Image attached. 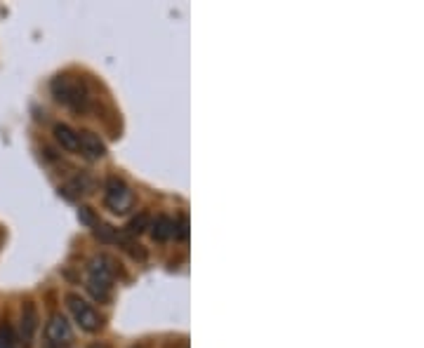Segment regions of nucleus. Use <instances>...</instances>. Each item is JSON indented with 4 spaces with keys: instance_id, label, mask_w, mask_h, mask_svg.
Segmentation results:
<instances>
[{
    "instance_id": "39448f33",
    "label": "nucleus",
    "mask_w": 424,
    "mask_h": 348,
    "mask_svg": "<svg viewBox=\"0 0 424 348\" xmlns=\"http://www.w3.org/2000/svg\"><path fill=\"white\" fill-rule=\"evenodd\" d=\"M45 342L52 348H64L73 342V330L71 322L62 313H55L45 325Z\"/></svg>"
},
{
    "instance_id": "9d476101",
    "label": "nucleus",
    "mask_w": 424,
    "mask_h": 348,
    "mask_svg": "<svg viewBox=\"0 0 424 348\" xmlns=\"http://www.w3.org/2000/svg\"><path fill=\"white\" fill-rule=\"evenodd\" d=\"M149 224H151V217L146 212H140L137 217H133L130 219V224H128V231L133 233V235H140V233H144L146 228H149Z\"/></svg>"
},
{
    "instance_id": "f8f14e48",
    "label": "nucleus",
    "mask_w": 424,
    "mask_h": 348,
    "mask_svg": "<svg viewBox=\"0 0 424 348\" xmlns=\"http://www.w3.org/2000/svg\"><path fill=\"white\" fill-rule=\"evenodd\" d=\"M174 238L186 242L189 240V219L186 217H179V224H174Z\"/></svg>"
},
{
    "instance_id": "ddd939ff",
    "label": "nucleus",
    "mask_w": 424,
    "mask_h": 348,
    "mask_svg": "<svg viewBox=\"0 0 424 348\" xmlns=\"http://www.w3.org/2000/svg\"><path fill=\"white\" fill-rule=\"evenodd\" d=\"M94 235L101 240V242H113V240H118V235H116V231L111 226H97V231H94Z\"/></svg>"
},
{
    "instance_id": "7ed1b4c3",
    "label": "nucleus",
    "mask_w": 424,
    "mask_h": 348,
    "mask_svg": "<svg viewBox=\"0 0 424 348\" xmlns=\"http://www.w3.org/2000/svg\"><path fill=\"white\" fill-rule=\"evenodd\" d=\"M104 205L113 214H125L133 210L135 196L123 179H118V176H108L104 184Z\"/></svg>"
},
{
    "instance_id": "f03ea898",
    "label": "nucleus",
    "mask_w": 424,
    "mask_h": 348,
    "mask_svg": "<svg viewBox=\"0 0 424 348\" xmlns=\"http://www.w3.org/2000/svg\"><path fill=\"white\" fill-rule=\"evenodd\" d=\"M50 90H52V97L57 101L73 108V111H85L87 101H90V94H87L85 83L76 76H69V73L57 76L52 80V85H50Z\"/></svg>"
},
{
    "instance_id": "423d86ee",
    "label": "nucleus",
    "mask_w": 424,
    "mask_h": 348,
    "mask_svg": "<svg viewBox=\"0 0 424 348\" xmlns=\"http://www.w3.org/2000/svg\"><path fill=\"white\" fill-rule=\"evenodd\" d=\"M78 151L83 153V158L90 160V162L101 160L108 153L106 144L101 142V137L94 135V132H80L78 135Z\"/></svg>"
},
{
    "instance_id": "6e6552de",
    "label": "nucleus",
    "mask_w": 424,
    "mask_h": 348,
    "mask_svg": "<svg viewBox=\"0 0 424 348\" xmlns=\"http://www.w3.org/2000/svg\"><path fill=\"white\" fill-rule=\"evenodd\" d=\"M151 238L153 240H158V242H165V240H170L172 238V233H174V221L170 217H165V214H158L156 219H151Z\"/></svg>"
},
{
    "instance_id": "9b49d317",
    "label": "nucleus",
    "mask_w": 424,
    "mask_h": 348,
    "mask_svg": "<svg viewBox=\"0 0 424 348\" xmlns=\"http://www.w3.org/2000/svg\"><path fill=\"white\" fill-rule=\"evenodd\" d=\"M0 348H21L19 337H14L12 327H0Z\"/></svg>"
},
{
    "instance_id": "0eeeda50",
    "label": "nucleus",
    "mask_w": 424,
    "mask_h": 348,
    "mask_svg": "<svg viewBox=\"0 0 424 348\" xmlns=\"http://www.w3.org/2000/svg\"><path fill=\"white\" fill-rule=\"evenodd\" d=\"M35 330H38V310L31 301H26L21 306V318H19V342L21 346H31Z\"/></svg>"
},
{
    "instance_id": "dca6fc26",
    "label": "nucleus",
    "mask_w": 424,
    "mask_h": 348,
    "mask_svg": "<svg viewBox=\"0 0 424 348\" xmlns=\"http://www.w3.org/2000/svg\"><path fill=\"white\" fill-rule=\"evenodd\" d=\"M135 348H137V346H135Z\"/></svg>"
},
{
    "instance_id": "f257e3e1",
    "label": "nucleus",
    "mask_w": 424,
    "mask_h": 348,
    "mask_svg": "<svg viewBox=\"0 0 424 348\" xmlns=\"http://www.w3.org/2000/svg\"><path fill=\"white\" fill-rule=\"evenodd\" d=\"M116 271H118V266H116L113 257L97 254L90 259V264H87V292L97 301L106 303L108 297H111Z\"/></svg>"
},
{
    "instance_id": "4468645a",
    "label": "nucleus",
    "mask_w": 424,
    "mask_h": 348,
    "mask_svg": "<svg viewBox=\"0 0 424 348\" xmlns=\"http://www.w3.org/2000/svg\"><path fill=\"white\" fill-rule=\"evenodd\" d=\"M78 219L83 221V224H87V226H97V219H94V214L90 212V207H80Z\"/></svg>"
},
{
    "instance_id": "20e7f679",
    "label": "nucleus",
    "mask_w": 424,
    "mask_h": 348,
    "mask_svg": "<svg viewBox=\"0 0 424 348\" xmlns=\"http://www.w3.org/2000/svg\"><path fill=\"white\" fill-rule=\"evenodd\" d=\"M67 306L71 310L73 320L78 322V327L83 332H99L101 330V315L92 308V303H87L80 294H69Z\"/></svg>"
},
{
    "instance_id": "2eb2a0df",
    "label": "nucleus",
    "mask_w": 424,
    "mask_h": 348,
    "mask_svg": "<svg viewBox=\"0 0 424 348\" xmlns=\"http://www.w3.org/2000/svg\"><path fill=\"white\" fill-rule=\"evenodd\" d=\"M90 348H106V346H101V344H94V346H90Z\"/></svg>"
},
{
    "instance_id": "1a4fd4ad",
    "label": "nucleus",
    "mask_w": 424,
    "mask_h": 348,
    "mask_svg": "<svg viewBox=\"0 0 424 348\" xmlns=\"http://www.w3.org/2000/svg\"><path fill=\"white\" fill-rule=\"evenodd\" d=\"M55 142L62 146L64 151L76 153L78 151V132L69 128V125H55Z\"/></svg>"
}]
</instances>
